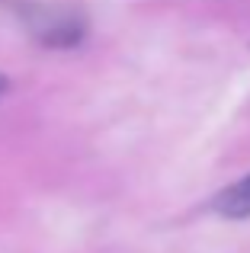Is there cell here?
I'll list each match as a JSON object with an SVG mask.
<instances>
[{
    "label": "cell",
    "instance_id": "cell-2",
    "mask_svg": "<svg viewBox=\"0 0 250 253\" xmlns=\"http://www.w3.org/2000/svg\"><path fill=\"white\" fill-rule=\"evenodd\" d=\"M3 86H6V77H0V90H3Z\"/></svg>",
    "mask_w": 250,
    "mask_h": 253
},
{
    "label": "cell",
    "instance_id": "cell-1",
    "mask_svg": "<svg viewBox=\"0 0 250 253\" xmlns=\"http://www.w3.org/2000/svg\"><path fill=\"white\" fill-rule=\"evenodd\" d=\"M215 209L225 218H247L250 215V176L238 179L231 189H225L215 199Z\"/></svg>",
    "mask_w": 250,
    "mask_h": 253
}]
</instances>
